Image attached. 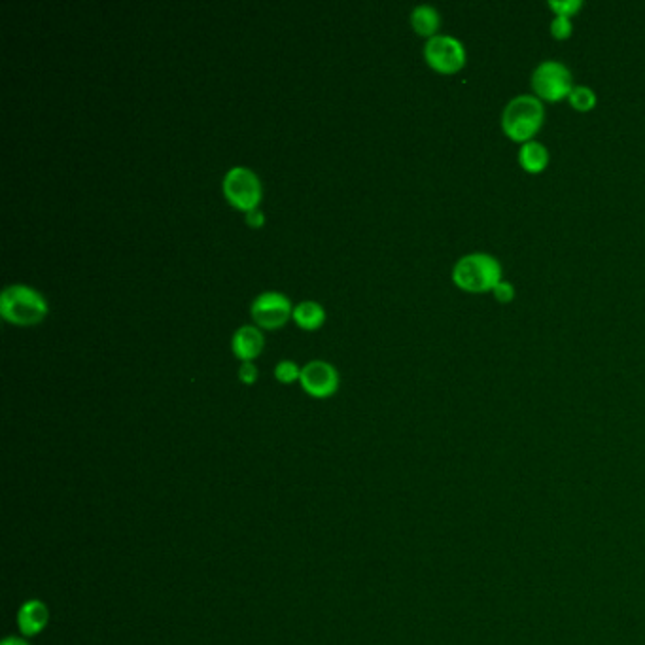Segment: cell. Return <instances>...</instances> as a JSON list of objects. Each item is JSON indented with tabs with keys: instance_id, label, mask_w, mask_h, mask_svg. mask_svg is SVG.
I'll list each match as a JSON object with an SVG mask.
<instances>
[{
	"instance_id": "6da1fadb",
	"label": "cell",
	"mask_w": 645,
	"mask_h": 645,
	"mask_svg": "<svg viewBox=\"0 0 645 645\" xmlns=\"http://www.w3.org/2000/svg\"><path fill=\"white\" fill-rule=\"evenodd\" d=\"M502 280V263L485 252L466 254L454 263L453 282L464 292L487 294Z\"/></svg>"
},
{
	"instance_id": "7a4b0ae2",
	"label": "cell",
	"mask_w": 645,
	"mask_h": 645,
	"mask_svg": "<svg viewBox=\"0 0 645 645\" xmlns=\"http://www.w3.org/2000/svg\"><path fill=\"white\" fill-rule=\"evenodd\" d=\"M545 122V106L536 95H519L507 103L502 114V129L507 139L521 146L534 140Z\"/></svg>"
},
{
	"instance_id": "3957f363",
	"label": "cell",
	"mask_w": 645,
	"mask_h": 645,
	"mask_svg": "<svg viewBox=\"0 0 645 645\" xmlns=\"http://www.w3.org/2000/svg\"><path fill=\"white\" fill-rule=\"evenodd\" d=\"M0 313L14 324H36L48 313V305L35 288L12 284L0 294Z\"/></svg>"
},
{
	"instance_id": "277c9868",
	"label": "cell",
	"mask_w": 645,
	"mask_h": 645,
	"mask_svg": "<svg viewBox=\"0 0 645 645\" xmlns=\"http://www.w3.org/2000/svg\"><path fill=\"white\" fill-rule=\"evenodd\" d=\"M532 89L534 95L540 99L541 103H560L570 97L574 84H572V72L570 69L560 63L547 59L540 63L534 72H532Z\"/></svg>"
},
{
	"instance_id": "5b68a950",
	"label": "cell",
	"mask_w": 645,
	"mask_h": 645,
	"mask_svg": "<svg viewBox=\"0 0 645 645\" xmlns=\"http://www.w3.org/2000/svg\"><path fill=\"white\" fill-rule=\"evenodd\" d=\"M424 59L439 74H456L466 65V48L454 36H432L424 46Z\"/></svg>"
},
{
	"instance_id": "8992f818",
	"label": "cell",
	"mask_w": 645,
	"mask_h": 645,
	"mask_svg": "<svg viewBox=\"0 0 645 645\" xmlns=\"http://www.w3.org/2000/svg\"><path fill=\"white\" fill-rule=\"evenodd\" d=\"M227 201L237 209H256L262 199V184L258 175L248 167H231L224 176Z\"/></svg>"
},
{
	"instance_id": "52a82bcc",
	"label": "cell",
	"mask_w": 645,
	"mask_h": 645,
	"mask_svg": "<svg viewBox=\"0 0 645 645\" xmlns=\"http://www.w3.org/2000/svg\"><path fill=\"white\" fill-rule=\"evenodd\" d=\"M299 383L313 398H328L339 386V375L332 364L324 360H313L301 369Z\"/></svg>"
},
{
	"instance_id": "ba28073f",
	"label": "cell",
	"mask_w": 645,
	"mask_h": 645,
	"mask_svg": "<svg viewBox=\"0 0 645 645\" xmlns=\"http://www.w3.org/2000/svg\"><path fill=\"white\" fill-rule=\"evenodd\" d=\"M292 313L290 299L280 292H263L252 303V316L263 328H279Z\"/></svg>"
},
{
	"instance_id": "9c48e42d",
	"label": "cell",
	"mask_w": 645,
	"mask_h": 645,
	"mask_svg": "<svg viewBox=\"0 0 645 645\" xmlns=\"http://www.w3.org/2000/svg\"><path fill=\"white\" fill-rule=\"evenodd\" d=\"M50 621L48 606L40 600H27L18 613V627L23 636L40 634Z\"/></svg>"
},
{
	"instance_id": "30bf717a",
	"label": "cell",
	"mask_w": 645,
	"mask_h": 645,
	"mask_svg": "<svg viewBox=\"0 0 645 645\" xmlns=\"http://www.w3.org/2000/svg\"><path fill=\"white\" fill-rule=\"evenodd\" d=\"M231 347L243 362H250L252 358H256L262 352V332L256 326H241L237 332L233 333Z\"/></svg>"
},
{
	"instance_id": "8fae6325",
	"label": "cell",
	"mask_w": 645,
	"mask_h": 645,
	"mask_svg": "<svg viewBox=\"0 0 645 645\" xmlns=\"http://www.w3.org/2000/svg\"><path fill=\"white\" fill-rule=\"evenodd\" d=\"M519 165L530 175H540L549 165V150L538 140H530L519 150Z\"/></svg>"
},
{
	"instance_id": "7c38bea8",
	"label": "cell",
	"mask_w": 645,
	"mask_h": 645,
	"mask_svg": "<svg viewBox=\"0 0 645 645\" xmlns=\"http://www.w3.org/2000/svg\"><path fill=\"white\" fill-rule=\"evenodd\" d=\"M411 25L417 35L432 38L437 35V31L441 27V16L434 6L420 4L411 12Z\"/></svg>"
},
{
	"instance_id": "4fadbf2b",
	"label": "cell",
	"mask_w": 645,
	"mask_h": 645,
	"mask_svg": "<svg viewBox=\"0 0 645 645\" xmlns=\"http://www.w3.org/2000/svg\"><path fill=\"white\" fill-rule=\"evenodd\" d=\"M292 314H294V320H296L297 324L301 328H305V330L318 328L326 318L322 305L316 303V301H301Z\"/></svg>"
},
{
	"instance_id": "5bb4252c",
	"label": "cell",
	"mask_w": 645,
	"mask_h": 645,
	"mask_svg": "<svg viewBox=\"0 0 645 645\" xmlns=\"http://www.w3.org/2000/svg\"><path fill=\"white\" fill-rule=\"evenodd\" d=\"M568 101H570V105H572L574 110L585 114V112L594 110V106L598 103V97H596L593 88H589V86H576V88L572 89Z\"/></svg>"
},
{
	"instance_id": "9a60e30c",
	"label": "cell",
	"mask_w": 645,
	"mask_h": 645,
	"mask_svg": "<svg viewBox=\"0 0 645 645\" xmlns=\"http://www.w3.org/2000/svg\"><path fill=\"white\" fill-rule=\"evenodd\" d=\"M549 8L557 16L572 18V16H576L577 12L583 8V2L581 0H549Z\"/></svg>"
},
{
	"instance_id": "2e32d148",
	"label": "cell",
	"mask_w": 645,
	"mask_h": 645,
	"mask_svg": "<svg viewBox=\"0 0 645 645\" xmlns=\"http://www.w3.org/2000/svg\"><path fill=\"white\" fill-rule=\"evenodd\" d=\"M299 375H301V369L292 360H282L275 367V377L279 379L280 383H294L296 379H299Z\"/></svg>"
},
{
	"instance_id": "e0dca14e",
	"label": "cell",
	"mask_w": 645,
	"mask_h": 645,
	"mask_svg": "<svg viewBox=\"0 0 645 645\" xmlns=\"http://www.w3.org/2000/svg\"><path fill=\"white\" fill-rule=\"evenodd\" d=\"M574 33V25L572 19L566 16H557L551 21V36L557 40H568Z\"/></svg>"
},
{
	"instance_id": "ac0fdd59",
	"label": "cell",
	"mask_w": 645,
	"mask_h": 645,
	"mask_svg": "<svg viewBox=\"0 0 645 645\" xmlns=\"http://www.w3.org/2000/svg\"><path fill=\"white\" fill-rule=\"evenodd\" d=\"M492 294H494L498 303L507 305V303H511L515 299V286L511 282H507V280H502V282L496 284V288L492 290Z\"/></svg>"
},
{
	"instance_id": "d6986e66",
	"label": "cell",
	"mask_w": 645,
	"mask_h": 645,
	"mask_svg": "<svg viewBox=\"0 0 645 645\" xmlns=\"http://www.w3.org/2000/svg\"><path fill=\"white\" fill-rule=\"evenodd\" d=\"M239 377H241L243 383L252 384L256 381V377H258V369H256V366L252 362H243L241 367H239Z\"/></svg>"
},
{
	"instance_id": "ffe728a7",
	"label": "cell",
	"mask_w": 645,
	"mask_h": 645,
	"mask_svg": "<svg viewBox=\"0 0 645 645\" xmlns=\"http://www.w3.org/2000/svg\"><path fill=\"white\" fill-rule=\"evenodd\" d=\"M246 222L252 227H260L265 222L262 210L252 209L246 212Z\"/></svg>"
},
{
	"instance_id": "44dd1931",
	"label": "cell",
	"mask_w": 645,
	"mask_h": 645,
	"mask_svg": "<svg viewBox=\"0 0 645 645\" xmlns=\"http://www.w3.org/2000/svg\"><path fill=\"white\" fill-rule=\"evenodd\" d=\"M0 645H29L25 640H21V638H16V636H10V638H6L4 642Z\"/></svg>"
}]
</instances>
